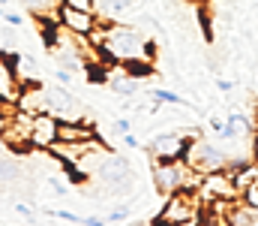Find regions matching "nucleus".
Masks as SVG:
<instances>
[{"label":"nucleus","instance_id":"obj_20","mask_svg":"<svg viewBox=\"0 0 258 226\" xmlns=\"http://www.w3.org/2000/svg\"><path fill=\"white\" fill-rule=\"evenodd\" d=\"M81 226H105V220H102V217H84Z\"/></svg>","mask_w":258,"mask_h":226},{"label":"nucleus","instance_id":"obj_23","mask_svg":"<svg viewBox=\"0 0 258 226\" xmlns=\"http://www.w3.org/2000/svg\"><path fill=\"white\" fill-rule=\"evenodd\" d=\"M15 211H18V214H24V217H33V211H30V208H27V205H18V208H15Z\"/></svg>","mask_w":258,"mask_h":226},{"label":"nucleus","instance_id":"obj_15","mask_svg":"<svg viewBox=\"0 0 258 226\" xmlns=\"http://www.w3.org/2000/svg\"><path fill=\"white\" fill-rule=\"evenodd\" d=\"M21 3H24L27 9H33V12H45V9H48L54 0H21Z\"/></svg>","mask_w":258,"mask_h":226},{"label":"nucleus","instance_id":"obj_5","mask_svg":"<svg viewBox=\"0 0 258 226\" xmlns=\"http://www.w3.org/2000/svg\"><path fill=\"white\" fill-rule=\"evenodd\" d=\"M189 148V136L183 133H159L150 139L147 154H150V163H174V160H183V154Z\"/></svg>","mask_w":258,"mask_h":226},{"label":"nucleus","instance_id":"obj_9","mask_svg":"<svg viewBox=\"0 0 258 226\" xmlns=\"http://www.w3.org/2000/svg\"><path fill=\"white\" fill-rule=\"evenodd\" d=\"M225 124H228L237 136H246V133L252 130V118H249L246 112H240V109H231V112L225 115Z\"/></svg>","mask_w":258,"mask_h":226},{"label":"nucleus","instance_id":"obj_27","mask_svg":"<svg viewBox=\"0 0 258 226\" xmlns=\"http://www.w3.org/2000/svg\"><path fill=\"white\" fill-rule=\"evenodd\" d=\"M183 226H198V223H183Z\"/></svg>","mask_w":258,"mask_h":226},{"label":"nucleus","instance_id":"obj_11","mask_svg":"<svg viewBox=\"0 0 258 226\" xmlns=\"http://www.w3.org/2000/svg\"><path fill=\"white\" fill-rule=\"evenodd\" d=\"M111 87H114L117 94H129V97H132V94L138 91V78H132V75H129V78H117Z\"/></svg>","mask_w":258,"mask_h":226},{"label":"nucleus","instance_id":"obj_10","mask_svg":"<svg viewBox=\"0 0 258 226\" xmlns=\"http://www.w3.org/2000/svg\"><path fill=\"white\" fill-rule=\"evenodd\" d=\"M153 100L156 103H168V106H189L180 94H174V91H165V87H153Z\"/></svg>","mask_w":258,"mask_h":226},{"label":"nucleus","instance_id":"obj_16","mask_svg":"<svg viewBox=\"0 0 258 226\" xmlns=\"http://www.w3.org/2000/svg\"><path fill=\"white\" fill-rule=\"evenodd\" d=\"M114 130L117 133H132V124H129L126 118H120V121H114Z\"/></svg>","mask_w":258,"mask_h":226},{"label":"nucleus","instance_id":"obj_25","mask_svg":"<svg viewBox=\"0 0 258 226\" xmlns=\"http://www.w3.org/2000/svg\"><path fill=\"white\" fill-rule=\"evenodd\" d=\"M0 3H3V6H6V3H12V0H0Z\"/></svg>","mask_w":258,"mask_h":226},{"label":"nucleus","instance_id":"obj_22","mask_svg":"<svg viewBox=\"0 0 258 226\" xmlns=\"http://www.w3.org/2000/svg\"><path fill=\"white\" fill-rule=\"evenodd\" d=\"M51 190H54V193H66V184H63V181H57V178H54V181H51Z\"/></svg>","mask_w":258,"mask_h":226},{"label":"nucleus","instance_id":"obj_26","mask_svg":"<svg viewBox=\"0 0 258 226\" xmlns=\"http://www.w3.org/2000/svg\"><path fill=\"white\" fill-rule=\"evenodd\" d=\"M132 226H150V223H132Z\"/></svg>","mask_w":258,"mask_h":226},{"label":"nucleus","instance_id":"obj_24","mask_svg":"<svg viewBox=\"0 0 258 226\" xmlns=\"http://www.w3.org/2000/svg\"><path fill=\"white\" fill-rule=\"evenodd\" d=\"M252 151H255V160H258V136H255V145H252Z\"/></svg>","mask_w":258,"mask_h":226},{"label":"nucleus","instance_id":"obj_21","mask_svg":"<svg viewBox=\"0 0 258 226\" xmlns=\"http://www.w3.org/2000/svg\"><path fill=\"white\" fill-rule=\"evenodd\" d=\"M216 87H219V91H225V94H228V91H231V87H234V84H231V81H228V78H219V81H216Z\"/></svg>","mask_w":258,"mask_h":226},{"label":"nucleus","instance_id":"obj_18","mask_svg":"<svg viewBox=\"0 0 258 226\" xmlns=\"http://www.w3.org/2000/svg\"><path fill=\"white\" fill-rule=\"evenodd\" d=\"M222 127H225V121H222L219 115H213V118H210V130H213V133H219Z\"/></svg>","mask_w":258,"mask_h":226},{"label":"nucleus","instance_id":"obj_14","mask_svg":"<svg viewBox=\"0 0 258 226\" xmlns=\"http://www.w3.org/2000/svg\"><path fill=\"white\" fill-rule=\"evenodd\" d=\"M240 199L246 202V208H252V211L258 214V187H249V190H246V193H243Z\"/></svg>","mask_w":258,"mask_h":226},{"label":"nucleus","instance_id":"obj_1","mask_svg":"<svg viewBox=\"0 0 258 226\" xmlns=\"http://www.w3.org/2000/svg\"><path fill=\"white\" fill-rule=\"evenodd\" d=\"M87 39H93V46L114 64H150L156 58V46L147 36H141L129 24H117L114 18H99L96 30Z\"/></svg>","mask_w":258,"mask_h":226},{"label":"nucleus","instance_id":"obj_19","mask_svg":"<svg viewBox=\"0 0 258 226\" xmlns=\"http://www.w3.org/2000/svg\"><path fill=\"white\" fill-rule=\"evenodd\" d=\"M123 145H126V148H138L141 142H138V139H135L132 133H123Z\"/></svg>","mask_w":258,"mask_h":226},{"label":"nucleus","instance_id":"obj_17","mask_svg":"<svg viewBox=\"0 0 258 226\" xmlns=\"http://www.w3.org/2000/svg\"><path fill=\"white\" fill-rule=\"evenodd\" d=\"M3 21H6V24H15V27H18V24H21L24 18H21V15H15V12H3Z\"/></svg>","mask_w":258,"mask_h":226},{"label":"nucleus","instance_id":"obj_7","mask_svg":"<svg viewBox=\"0 0 258 226\" xmlns=\"http://www.w3.org/2000/svg\"><path fill=\"white\" fill-rule=\"evenodd\" d=\"M57 21L72 36H90L99 24V12H81V9H72V6L60 3L57 6Z\"/></svg>","mask_w":258,"mask_h":226},{"label":"nucleus","instance_id":"obj_2","mask_svg":"<svg viewBox=\"0 0 258 226\" xmlns=\"http://www.w3.org/2000/svg\"><path fill=\"white\" fill-rule=\"evenodd\" d=\"M198 208H201V196H198V190H177V193L165 196V205H162L159 214L150 220V226L198 223Z\"/></svg>","mask_w":258,"mask_h":226},{"label":"nucleus","instance_id":"obj_3","mask_svg":"<svg viewBox=\"0 0 258 226\" xmlns=\"http://www.w3.org/2000/svg\"><path fill=\"white\" fill-rule=\"evenodd\" d=\"M183 160H186L189 169L201 172V175L216 172V169H228V157L216 148V145L204 142V139H189V148L183 154Z\"/></svg>","mask_w":258,"mask_h":226},{"label":"nucleus","instance_id":"obj_8","mask_svg":"<svg viewBox=\"0 0 258 226\" xmlns=\"http://www.w3.org/2000/svg\"><path fill=\"white\" fill-rule=\"evenodd\" d=\"M96 139V127L87 121H60V133L57 142H93Z\"/></svg>","mask_w":258,"mask_h":226},{"label":"nucleus","instance_id":"obj_12","mask_svg":"<svg viewBox=\"0 0 258 226\" xmlns=\"http://www.w3.org/2000/svg\"><path fill=\"white\" fill-rule=\"evenodd\" d=\"M66 6L81 9V12H96V0H63Z\"/></svg>","mask_w":258,"mask_h":226},{"label":"nucleus","instance_id":"obj_6","mask_svg":"<svg viewBox=\"0 0 258 226\" xmlns=\"http://www.w3.org/2000/svg\"><path fill=\"white\" fill-rule=\"evenodd\" d=\"M57 133H60V118L57 115H51V112L33 115V124H30V148L48 151L57 142Z\"/></svg>","mask_w":258,"mask_h":226},{"label":"nucleus","instance_id":"obj_13","mask_svg":"<svg viewBox=\"0 0 258 226\" xmlns=\"http://www.w3.org/2000/svg\"><path fill=\"white\" fill-rule=\"evenodd\" d=\"M126 217H129V208L120 205V208H114L111 214H105V223H120V220H126Z\"/></svg>","mask_w":258,"mask_h":226},{"label":"nucleus","instance_id":"obj_4","mask_svg":"<svg viewBox=\"0 0 258 226\" xmlns=\"http://www.w3.org/2000/svg\"><path fill=\"white\" fill-rule=\"evenodd\" d=\"M198 196H201V202H231V199H240V193H237L234 178H231L228 169L207 172V175L201 178Z\"/></svg>","mask_w":258,"mask_h":226}]
</instances>
